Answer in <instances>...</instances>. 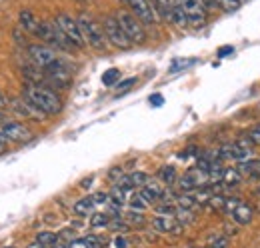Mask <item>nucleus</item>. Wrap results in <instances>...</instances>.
<instances>
[{"label":"nucleus","mask_w":260,"mask_h":248,"mask_svg":"<svg viewBox=\"0 0 260 248\" xmlns=\"http://www.w3.org/2000/svg\"><path fill=\"white\" fill-rule=\"evenodd\" d=\"M22 96L32 106H36L44 116H54V114H58L62 110L60 96L54 90H50L48 86H44V84H30V82H26L24 90H22Z\"/></svg>","instance_id":"f257e3e1"},{"label":"nucleus","mask_w":260,"mask_h":248,"mask_svg":"<svg viewBox=\"0 0 260 248\" xmlns=\"http://www.w3.org/2000/svg\"><path fill=\"white\" fill-rule=\"evenodd\" d=\"M76 20H78V26H80L84 42H86L90 48H94V50H106L108 40H106V34H104L102 24H98L96 20H94L90 14H86V12H80V14L76 16Z\"/></svg>","instance_id":"f03ea898"},{"label":"nucleus","mask_w":260,"mask_h":248,"mask_svg":"<svg viewBox=\"0 0 260 248\" xmlns=\"http://www.w3.org/2000/svg\"><path fill=\"white\" fill-rule=\"evenodd\" d=\"M38 40H42L46 46H50V48H54V50H62V52H70L72 50V46H70V42L66 40V36L62 34V30L58 28V24L52 20V22H46V20H42L40 24H38V30L34 34Z\"/></svg>","instance_id":"7ed1b4c3"},{"label":"nucleus","mask_w":260,"mask_h":248,"mask_svg":"<svg viewBox=\"0 0 260 248\" xmlns=\"http://www.w3.org/2000/svg\"><path fill=\"white\" fill-rule=\"evenodd\" d=\"M116 20L120 22L122 30L126 32V36L130 38L132 44H142L146 40V30H144V24L132 14L128 10H118L116 14Z\"/></svg>","instance_id":"20e7f679"},{"label":"nucleus","mask_w":260,"mask_h":248,"mask_svg":"<svg viewBox=\"0 0 260 248\" xmlns=\"http://www.w3.org/2000/svg\"><path fill=\"white\" fill-rule=\"evenodd\" d=\"M54 22L58 24V28L62 30V34L66 36V40L70 42L72 48H84V38H82V32H80V26H78V20L74 16H70L68 12H60L56 14Z\"/></svg>","instance_id":"39448f33"},{"label":"nucleus","mask_w":260,"mask_h":248,"mask_svg":"<svg viewBox=\"0 0 260 248\" xmlns=\"http://www.w3.org/2000/svg\"><path fill=\"white\" fill-rule=\"evenodd\" d=\"M102 28H104V34H106V40L112 46H116L120 50H128L130 46H132L130 38L126 36V32L122 30V26L116 20V16H104L102 18Z\"/></svg>","instance_id":"423d86ee"},{"label":"nucleus","mask_w":260,"mask_h":248,"mask_svg":"<svg viewBox=\"0 0 260 248\" xmlns=\"http://www.w3.org/2000/svg\"><path fill=\"white\" fill-rule=\"evenodd\" d=\"M26 50H28L30 62L36 64L40 70H48L56 62H60V56L56 54V50L50 48V46H46V44H30Z\"/></svg>","instance_id":"0eeeda50"},{"label":"nucleus","mask_w":260,"mask_h":248,"mask_svg":"<svg viewBox=\"0 0 260 248\" xmlns=\"http://www.w3.org/2000/svg\"><path fill=\"white\" fill-rule=\"evenodd\" d=\"M128 4V8L132 10V14L144 24V26H154L158 22V14L152 6L150 0H124Z\"/></svg>","instance_id":"6e6552de"},{"label":"nucleus","mask_w":260,"mask_h":248,"mask_svg":"<svg viewBox=\"0 0 260 248\" xmlns=\"http://www.w3.org/2000/svg\"><path fill=\"white\" fill-rule=\"evenodd\" d=\"M186 18H188V26L192 28H202L206 24V16H208V8L202 4V0H180Z\"/></svg>","instance_id":"1a4fd4ad"},{"label":"nucleus","mask_w":260,"mask_h":248,"mask_svg":"<svg viewBox=\"0 0 260 248\" xmlns=\"http://www.w3.org/2000/svg\"><path fill=\"white\" fill-rule=\"evenodd\" d=\"M206 184H210V180H208V174L206 172H202L200 168H190V170H186V174H182L180 178H178V188L182 190V192H194L198 188H204Z\"/></svg>","instance_id":"9d476101"},{"label":"nucleus","mask_w":260,"mask_h":248,"mask_svg":"<svg viewBox=\"0 0 260 248\" xmlns=\"http://www.w3.org/2000/svg\"><path fill=\"white\" fill-rule=\"evenodd\" d=\"M0 130L8 138V142H28L32 140V132L18 120H4Z\"/></svg>","instance_id":"9b49d317"},{"label":"nucleus","mask_w":260,"mask_h":248,"mask_svg":"<svg viewBox=\"0 0 260 248\" xmlns=\"http://www.w3.org/2000/svg\"><path fill=\"white\" fill-rule=\"evenodd\" d=\"M10 108H12V112H16V114L22 116V118H30V120H42V118H44V114H42L36 106H32L24 96L10 100Z\"/></svg>","instance_id":"f8f14e48"},{"label":"nucleus","mask_w":260,"mask_h":248,"mask_svg":"<svg viewBox=\"0 0 260 248\" xmlns=\"http://www.w3.org/2000/svg\"><path fill=\"white\" fill-rule=\"evenodd\" d=\"M152 226L156 232H168V234H180L182 232V222L176 216H166V214H158L152 220Z\"/></svg>","instance_id":"ddd939ff"},{"label":"nucleus","mask_w":260,"mask_h":248,"mask_svg":"<svg viewBox=\"0 0 260 248\" xmlns=\"http://www.w3.org/2000/svg\"><path fill=\"white\" fill-rule=\"evenodd\" d=\"M228 216H230V220H232L234 224H238V226H246V224H250V222H252V218H254V210H252V208L242 200V202H240V204H238V206H236Z\"/></svg>","instance_id":"4468645a"},{"label":"nucleus","mask_w":260,"mask_h":248,"mask_svg":"<svg viewBox=\"0 0 260 248\" xmlns=\"http://www.w3.org/2000/svg\"><path fill=\"white\" fill-rule=\"evenodd\" d=\"M140 194L144 196V200L148 202V204H156V202H160L164 196V188L158 182H154V180H148V184H144L140 188Z\"/></svg>","instance_id":"2eb2a0df"},{"label":"nucleus","mask_w":260,"mask_h":248,"mask_svg":"<svg viewBox=\"0 0 260 248\" xmlns=\"http://www.w3.org/2000/svg\"><path fill=\"white\" fill-rule=\"evenodd\" d=\"M18 22H20V28L24 32H30V34H36L38 30V24H40V20L34 16L32 10H28V8H22L20 10V14H18Z\"/></svg>","instance_id":"dca6fc26"},{"label":"nucleus","mask_w":260,"mask_h":248,"mask_svg":"<svg viewBox=\"0 0 260 248\" xmlns=\"http://www.w3.org/2000/svg\"><path fill=\"white\" fill-rule=\"evenodd\" d=\"M170 22L176 24L178 28H186L188 26V18H186V12L180 4V0H174L172 2V12H170Z\"/></svg>","instance_id":"f3484780"},{"label":"nucleus","mask_w":260,"mask_h":248,"mask_svg":"<svg viewBox=\"0 0 260 248\" xmlns=\"http://www.w3.org/2000/svg\"><path fill=\"white\" fill-rule=\"evenodd\" d=\"M94 206H96L94 198H92V196H84V198H80V200L74 202V212H76L78 216H92Z\"/></svg>","instance_id":"a211bd4d"},{"label":"nucleus","mask_w":260,"mask_h":248,"mask_svg":"<svg viewBox=\"0 0 260 248\" xmlns=\"http://www.w3.org/2000/svg\"><path fill=\"white\" fill-rule=\"evenodd\" d=\"M238 170L242 172V176L248 178H260V158H250L246 162L238 164Z\"/></svg>","instance_id":"6ab92c4d"},{"label":"nucleus","mask_w":260,"mask_h":248,"mask_svg":"<svg viewBox=\"0 0 260 248\" xmlns=\"http://www.w3.org/2000/svg\"><path fill=\"white\" fill-rule=\"evenodd\" d=\"M158 178H160V182L166 186H174L178 182V172H176V168L174 166H170V164H166V166H160V170H158Z\"/></svg>","instance_id":"aec40b11"},{"label":"nucleus","mask_w":260,"mask_h":248,"mask_svg":"<svg viewBox=\"0 0 260 248\" xmlns=\"http://www.w3.org/2000/svg\"><path fill=\"white\" fill-rule=\"evenodd\" d=\"M242 172L238 168H224V176H222V184L228 186V188H234L242 182Z\"/></svg>","instance_id":"412c9836"},{"label":"nucleus","mask_w":260,"mask_h":248,"mask_svg":"<svg viewBox=\"0 0 260 248\" xmlns=\"http://www.w3.org/2000/svg\"><path fill=\"white\" fill-rule=\"evenodd\" d=\"M150 2H152V6H154L156 14H158L160 18L170 22V12H172V2H174V0H150Z\"/></svg>","instance_id":"4be33fe9"},{"label":"nucleus","mask_w":260,"mask_h":248,"mask_svg":"<svg viewBox=\"0 0 260 248\" xmlns=\"http://www.w3.org/2000/svg\"><path fill=\"white\" fill-rule=\"evenodd\" d=\"M108 198H110V204H112V206L120 208V206H124V202H126V192H124L122 188L114 186V188L108 192Z\"/></svg>","instance_id":"5701e85b"},{"label":"nucleus","mask_w":260,"mask_h":248,"mask_svg":"<svg viewBox=\"0 0 260 248\" xmlns=\"http://www.w3.org/2000/svg\"><path fill=\"white\" fill-rule=\"evenodd\" d=\"M128 204H130V208H132V210H136V212H142V210H146V208L150 206V204L144 200V196L140 194V190H138V192H134V194L130 196Z\"/></svg>","instance_id":"b1692460"},{"label":"nucleus","mask_w":260,"mask_h":248,"mask_svg":"<svg viewBox=\"0 0 260 248\" xmlns=\"http://www.w3.org/2000/svg\"><path fill=\"white\" fill-rule=\"evenodd\" d=\"M56 240H58V234H54V232H48V230L36 232V242H40L42 246L50 248Z\"/></svg>","instance_id":"393cba45"},{"label":"nucleus","mask_w":260,"mask_h":248,"mask_svg":"<svg viewBox=\"0 0 260 248\" xmlns=\"http://www.w3.org/2000/svg\"><path fill=\"white\" fill-rule=\"evenodd\" d=\"M110 222H112V216L104 214V212H98V214L90 216V226L92 228H106V226H110Z\"/></svg>","instance_id":"a878e982"},{"label":"nucleus","mask_w":260,"mask_h":248,"mask_svg":"<svg viewBox=\"0 0 260 248\" xmlns=\"http://www.w3.org/2000/svg\"><path fill=\"white\" fill-rule=\"evenodd\" d=\"M130 182L134 188H142L144 184H148V180H150V176L146 174V172H142V170H136V172H130Z\"/></svg>","instance_id":"bb28decb"},{"label":"nucleus","mask_w":260,"mask_h":248,"mask_svg":"<svg viewBox=\"0 0 260 248\" xmlns=\"http://www.w3.org/2000/svg\"><path fill=\"white\" fill-rule=\"evenodd\" d=\"M120 78V70L118 68H108L104 74H102V84L104 86H114Z\"/></svg>","instance_id":"cd10ccee"},{"label":"nucleus","mask_w":260,"mask_h":248,"mask_svg":"<svg viewBox=\"0 0 260 248\" xmlns=\"http://www.w3.org/2000/svg\"><path fill=\"white\" fill-rule=\"evenodd\" d=\"M240 136H242V138H246L252 146H260V124L252 126V128H250V130H246V132H242Z\"/></svg>","instance_id":"c85d7f7f"},{"label":"nucleus","mask_w":260,"mask_h":248,"mask_svg":"<svg viewBox=\"0 0 260 248\" xmlns=\"http://www.w3.org/2000/svg\"><path fill=\"white\" fill-rule=\"evenodd\" d=\"M216 2L224 12H236L242 6V0H216Z\"/></svg>","instance_id":"c756f323"},{"label":"nucleus","mask_w":260,"mask_h":248,"mask_svg":"<svg viewBox=\"0 0 260 248\" xmlns=\"http://www.w3.org/2000/svg\"><path fill=\"white\" fill-rule=\"evenodd\" d=\"M208 248H228V236L226 234H216V236H212Z\"/></svg>","instance_id":"7c9ffc66"},{"label":"nucleus","mask_w":260,"mask_h":248,"mask_svg":"<svg viewBox=\"0 0 260 248\" xmlns=\"http://www.w3.org/2000/svg\"><path fill=\"white\" fill-rule=\"evenodd\" d=\"M114 186L122 188L124 192H128V190H134V186H132V182H130V176H128V174H124V176H122V178H120V180H118V182H116Z\"/></svg>","instance_id":"2f4dec72"},{"label":"nucleus","mask_w":260,"mask_h":248,"mask_svg":"<svg viewBox=\"0 0 260 248\" xmlns=\"http://www.w3.org/2000/svg\"><path fill=\"white\" fill-rule=\"evenodd\" d=\"M20 30H22V28H16V30L12 32V36H14V40H16V44H18V46H24V48H28L30 44H26V36H24V34L20 36Z\"/></svg>","instance_id":"473e14b6"},{"label":"nucleus","mask_w":260,"mask_h":248,"mask_svg":"<svg viewBox=\"0 0 260 248\" xmlns=\"http://www.w3.org/2000/svg\"><path fill=\"white\" fill-rule=\"evenodd\" d=\"M86 240H88V244H90L92 248H104V240H102L100 236L90 234V236H86Z\"/></svg>","instance_id":"72a5a7b5"},{"label":"nucleus","mask_w":260,"mask_h":248,"mask_svg":"<svg viewBox=\"0 0 260 248\" xmlns=\"http://www.w3.org/2000/svg\"><path fill=\"white\" fill-rule=\"evenodd\" d=\"M122 176H124V174H122V168H120V166H114V168L108 172V178H110V180H114V182H118Z\"/></svg>","instance_id":"f704fd0d"},{"label":"nucleus","mask_w":260,"mask_h":248,"mask_svg":"<svg viewBox=\"0 0 260 248\" xmlns=\"http://www.w3.org/2000/svg\"><path fill=\"white\" fill-rule=\"evenodd\" d=\"M126 220H128V222H132V224H142V222H144V216H142L140 212L132 210L128 216H126Z\"/></svg>","instance_id":"c9c22d12"},{"label":"nucleus","mask_w":260,"mask_h":248,"mask_svg":"<svg viewBox=\"0 0 260 248\" xmlns=\"http://www.w3.org/2000/svg\"><path fill=\"white\" fill-rule=\"evenodd\" d=\"M92 198H94V202H96V204H108V202H110L108 192H96Z\"/></svg>","instance_id":"e433bc0d"},{"label":"nucleus","mask_w":260,"mask_h":248,"mask_svg":"<svg viewBox=\"0 0 260 248\" xmlns=\"http://www.w3.org/2000/svg\"><path fill=\"white\" fill-rule=\"evenodd\" d=\"M192 60H176L172 66H170V72L174 74V72H178V68H186V66H190Z\"/></svg>","instance_id":"4c0bfd02"},{"label":"nucleus","mask_w":260,"mask_h":248,"mask_svg":"<svg viewBox=\"0 0 260 248\" xmlns=\"http://www.w3.org/2000/svg\"><path fill=\"white\" fill-rule=\"evenodd\" d=\"M230 54H234V46H222V48H218V52H216L218 58H226Z\"/></svg>","instance_id":"58836bf2"},{"label":"nucleus","mask_w":260,"mask_h":248,"mask_svg":"<svg viewBox=\"0 0 260 248\" xmlns=\"http://www.w3.org/2000/svg\"><path fill=\"white\" fill-rule=\"evenodd\" d=\"M134 84H136V78H126V80L118 82V90H120V92H124V90H128L130 86H134Z\"/></svg>","instance_id":"ea45409f"},{"label":"nucleus","mask_w":260,"mask_h":248,"mask_svg":"<svg viewBox=\"0 0 260 248\" xmlns=\"http://www.w3.org/2000/svg\"><path fill=\"white\" fill-rule=\"evenodd\" d=\"M70 248H92L88 244V240L86 238H76V240H72L70 242Z\"/></svg>","instance_id":"a19ab883"},{"label":"nucleus","mask_w":260,"mask_h":248,"mask_svg":"<svg viewBox=\"0 0 260 248\" xmlns=\"http://www.w3.org/2000/svg\"><path fill=\"white\" fill-rule=\"evenodd\" d=\"M148 102H150L152 106H156V108H158V106H162V104H164L162 94H152V96L148 98Z\"/></svg>","instance_id":"79ce46f5"},{"label":"nucleus","mask_w":260,"mask_h":248,"mask_svg":"<svg viewBox=\"0 0 260 248\" xmlns=\"http://www.w3.org/2000/svg\"><path fill=\"white\" fill-rule=\"evenodd\" d=\"M58 238H62V240H66V242L76 240V238H74V230H62V232L58 234Z\"/></svg>","instance_id":"37998d69"},{"label":"nucleus","mask_w":260,"mask_h":248,"mask_svg":"<svg viewBox=\"0 0 260 248\" xmlns=\"http://www.w3.org/2000/svg\"><path fill=\"white\" fill-rule=\"evenodd\" d=\"M196 150H198V148H196V146H188V148H186V150H182V152H180V158H188V156H194V154H198V152H196Z\"/></svg>","instance_id":"c03bdc74"},{"label":"nucleus","mask_w":260,"mask_h":248,"mask_svg":"<svg viewBox=\"0 0 260 248\" xmlns=\"http://www.w3.org/2000/svg\"><path fill=\"white\" fill-rule=\"evenodd\" d=\"M114 246H116V248H128V240H126L124 236H116Z\"/></svg>","instance_id":"a18cd8bd"},{"label":"nucleus","mask_w":260,"mask_h":248,"mask_svg":"<svg viewBox=\"0 0 260 248\" xmlns=\"http://www.w3.org/2000/svg\"><path fill=\"white\" fill-rule=\"evenodd\" d=\"M202 4L208 8V12L214 10V8H218V2H216V0H202Z\"/></svg>","instance_id":"49530a36"},{"label":"nucleus","mask_w":260,"mask_h":248,"mask_svg":"<svg viewBox=\"0 0 260 248\" xmlns=\"http://www.w3.org/2000/svg\"><path fill=\"white\" fill-rule=\"evenodd\" d=\"M50 248H70V242H66V240H62V238H58Z\"/></svg>","instance_id":"de8ad7c7"},{"label":"nucleus","mask_w":260,"mask_h":248,"mask_svg":"<svg viewBox=\"0 0 260 248\" xmlns=\"http://www.w3.org/2000/svg\"><path fill=\"white\" fill-rule=\"evenodd\" d=\"M6 106H10V104H8V98H6V94L0 90V110L6 108Z\"/></svg>","instance_id":"09e8293b"},{"label":"nucleus","mask_w":260,"mask_h":248,"mask_svg":"<svg viewBox=\"0 0 260 248\" xmlns=\"http://www.w3.org/2000/svg\"><path fill=\"white\" fill-rule=\"evenodd\" d=\"M6 144H8V138H6V136H4V132L0 130V146H6Z\"/></svg>","instance_id":"8fccbe9b"},{"label":"nucleus","mask_w":260,"mask_h":248,"mask_svg":"<svg viewBox=\"0 0 260 248\" xmlns=\"http://www.w3.org/2000/svg\"><path fill=\"white\" fill-rule=\"evenodd\" d=\"M92 184V176H90V178H86V180H82V182H80V186H82V188H88V186Z\"/></svg>","instance_id":"3c124183"},{"label":"nucleus","mask_w":260,"mask_h":248,"mask_svg":"<svg viewBox=\"0 0 260 248\" xmlns=\"http://www.w3.org/2000/svg\"><path fill=\"white\" fill-rule=\"evenodd\" d=\"M2 122H4V116H2V112H0V126H2Z\"/></svg>","instance_id":"603ef678"},{"label":"nucleus","mask_w":260,"mask_h":248,"mask_svg":"<svg viewBox=\"0 0 260 248\" xmlns=\"http://www.w3.org/2000/svg\"><path fill=\"white\" fill-rule=\"evenodd\" d=\"M256 194H258V196H260V186H258V190H256Z\"/></svg>","instance_id":"864d4df0"},{"label":"nucleus","mask_w":260,"mask_h":248,"mask_svg":"<svg viewBox=\"0 0 260 248\" xmlns=\"http://www.w3.org/2000/svg\"><path fill=\"white\" fill-rule=\"evenodd\" d=\"M4 248H14V246H4Z\"/></svg>","instance_id":"5fc2aeb1"},{"label":"nucleus","mask_w":260,"mask_h":248,"mask_svg":"<svg viewBox=\"0 0 260 248\" xmlns=\"http://www.w3.org/2000/svg\"><path fill=\"white\" fill-rule=\"evenodd\" d=\"M122 2H124V0H122Z\"/></svg>","instance_id":"6e6d98bb"},{"label":"nucleus","mask_w":260,"mask_h":248,"mask_svg":"<svg viewBox=\"0 0 260 248\" xmlns=\"http://www.w3.org/2000/svg\"><path fill=\"white\" fill-rule=\"evenodd\" d=\"M192 248H194V246H192Z\"/></svg>","instance_id":"4d7b16f0"}]
</instances>
